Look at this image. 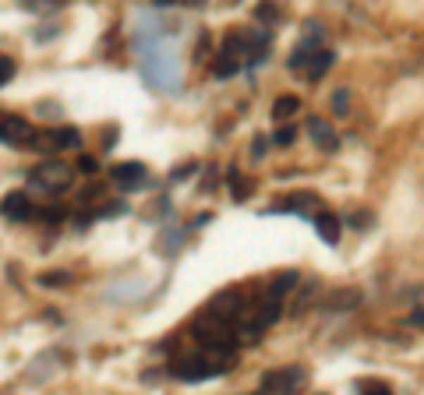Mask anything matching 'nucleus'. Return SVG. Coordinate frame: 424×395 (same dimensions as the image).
<instances>
[{
	"label": "nucleus",
	"mask_w": 424,
	"mask_h": 395,
	"mask_svg": "<svg viewBox=\"0 0 424 395\" xmlns=\"http://www.w3.org/2000/svg\"><path fill=\"white\" fill-rule=\"evenodd\" d=\"M227 370H230V356H220V353H212V349L194 353V356H180L170 367V374L180 377V381H208V377H220Z\"/></svg>",
	"instance_id": "f257e3e1"
},
{
	"label": "nucleus",
	"mask_w": 424,
	"mask_h": 395,
	"mask_svg": "<svg viewBox=\"0 0 424 395\" xmlns=\"http://www.w3.org/2000/svg\"><path fill=\"white\" fill-rule=\"evenodd\" d=\"M32 187H43V191H50V194H61V191H68L71 184H75V166H68V163H61V159H46V163H39L36 170H32Z\"/></svg>",
	"instance_id": "f03ea898"
},
{
	"label": "nucleus",
	"mask_w": 424,
	"mask_h": 395,
	"mask_svg": "<svg viewBox=\"0 0 424 395\" xmlns=\"http://www.w3.org/2000/svg\"><path fill=\"white\" fill-rule=\"evenodd\" d=\"M304 381H308V370H304V367H297V363H290V367L266 370V374H262V381H258V388H262V391H269V395H287V391H297Z\"/></svg>",
	"instance_id": "7ed1b4c3"
},
{
	"label": "nucleus",
	"mask_w": 424,
	"mask_h": 395,
	"mask_svg": "<svg viewBox=\"0 0 424 395\" xmlns=\"http://www.w3.org/2000/svg\"><path fill=\"white\" fill-rule=\"evenodd\" d=\"M208 311L220 314V318H227V321L234 325V321L244 318V293H241V289H223V293H216V296L208 300Z\"/></svg>",
	"instance_id": "20e7f679"
},
{
	"label": "nucleus",
	"mask_w": 424,
	"mask_h": 395,
	"mask_svg": "<svg viewBox=\"0 0 424 395\" xmlns=\"http://www.w3.org/2000/svg\"><path fill=\"white\" fill-rule=\"evenodd\" d=\"M4 145L15 149H32L36 145V131L25 117H4Z\"/></svg>",
	"instance_id": "39448f33"
},
{
	"label": "nucleus",
	"mask_w": 424,
	"mask_h": 395,
	"mask_svg": "<svg viewBox=\"0 0 424 395\" xmlns=\"http://www.w3.org/2000/svg\"><path fill=\"white\" fill-rule=\"evenodd\" d=\"M0 215L11 219V222H25V219L36 215V208H32V201H29L25 191H11L4 201H0Z\"/></svg>",
	"instance_id": "423d86ee"
},
{
	"label": "nucleus",
	"mask_w": 424,
	"mask_h": 395,
	"mask_svg": "<svg viewBox=\"0 0 424 395\" xmlns=\"http://www.w3.org/2000/svg\"><path fill=\"white\" fill-rule=\"evenodd\" d=\"M43 149H50V152H61V149H82V131L71 127V124H61V127H54V131L43 134Z\"/></svg>",
	"instance_id": "0eeeda50"
},
{
	"label": "nucleus",
	"mask_w": 424,
	"mask_h": 395,
	"mask_svg": "<svg viewBox=\"0 0 424 395\" xmlns=\"http://www.w3.org/2000/svg\"><path fill=\"white\" fill-rule=\"evenodd\" d=\"M273 212H301V215H315V212H322V208H318V198H315L311 191H304V194H294V198L273 205Z\"/></svg>",
	"instance_id": "6e6552de"
},
{
	"label": "nucleus",
	"mask_w": 424,
	"mask_h": 395,
	"mask_svg": "<svg viewBox=\"0 0 424 395\" xmlns=\"http://www.w3.org/2000/svg\"><path fill=\"white\" fill-rule=\"evenodd\" d=\"M336 64V54L332 50H325V46H318L315 54H311V61H308V82H322L325 75H329V68Z\"/></svg>",
	"instance_id": "1a4fd4ad"
},
{
	"label": "nucleus",
	"mask_w": 424,
	"mask_h": 395,
	"mask_svg": "<svg viewBox=\"0 0 424 395\" xmlns=\"http://www.w3.org/2000/svg\"><path fill=\"white\" fill-rule=\"evenodd\" d=\"M308 134H311V142H315L318 149H325V152H336V145H339V142H336V131H332L322 117H311V120H308Z\"/></svg>",
	"instance_id": "9d476101"
},
{
	"label": "nucleus",
	"mask_w": 424,
	"mask_h": 395,
	"mask_svg": "<svg viewBox=\"0 0 424 395\" xmlns=\"http://www.w3.org/2000/svg\"><path fill=\"white\" fill-rule=\"evenodd\" d=\"M113 180H117L120 187H138V184H145V163L131 159V163L113 166Z\"/></svg>",
	"instance_id": "9b49d317"
},
{
	"label": "nucleus",
	"mask_w": 424,
	"mask_h": 395,
	"mask_svg": "<svg viewBox=\"0 0 424 395\" xmlns=\"http://www.w3.org/2000/svg\"><path fill=\"white\" fill-rule=\"evenodd\" d=\"M315 230L325 244H339V219L332 212H315Z\"/></svg>",
	"instance_id": "f8f14e48"
},
{
	"label": "nucleus",
	"mask_w": 424,
	"mask_h": 395,
	"mask_svg": "<svg viewBox=\"0 0 424 395\" xmlns=\"http://www.w3.org/2000/svg\"><path fill=\"white\" fill-rule=\"evenodd\" d=\"M357 303H361V293H357V289H336V293L325 296V307H329V311H350V307H357Z\"/></svg>",
	"instance_id": "ddd939ff"
},
{
	"label": "nucleus",
	"mask_w": 424,
	"mask_h": 395,
	"mask_svg": "<svg viewBox=\"0 0 424 395\" xmlns=\"http://www.w3.org/2000/svg\"><path fill=\"white\" fill-rule=\"evenodd\" d=\"M297 286H301V275H297L294 268H290V272H280V275L273 279V286H269V296H280V300H283V296H287L290 289H297Z\"/></svg>",
	"instance_id": "4468645a"
},
{
	"label": "nucleus",
	"mask_w": 424,
	"mask_h": 395,
	"mask_svg": "<svg viewBox=\"0 0 424 395\" xmlns=\"http://www.w3.org/2000/svg\"><path fill=\"white\" fill-rule=\"evenodd\" d=\"M301 110V99L297 96H280L276 103H273V117L276 120H287V117H294Z\"/></svg>",
	"instance_id": "2eb2a0df"
},
{
	"label": "nucleus",
	"mask_w": 424,
	"mask_h": 395,
	"mask_svg": "<svg viewBox=\"0 0 424 395\" xmlns=\"http://www.w3.org/2000/svg\"><path fill=\"white\" fill-rule=\"evenodd\" d=\"M241 61H234V57H227V54H220V61L212 64V78H230V75H241Z\"/></svg>",
	"instance_id": "dca6fc26"
},
{
	"label": "nucleus",
	"mask_w": 424,
	"mask_h": 395,
	"mask_svg": "<svg viewBox=\"0 0 424 395\" xmlns=\"http://www.w3.org/2000/svg\"><path fill=\"white\" fill-rule=\"evenodd\" d=\"M315 50H318V46H308V43H301V46H297V50L290 54V61H287V64H290V71H304Z\"/></svg>",
	"instance_id": "f3484780"
},
{
	"label": "nucleus",
	"mask_w": 424,
	"mask_h": 395,
	"mask_svg": "<svg viewBox=\"0 0 424 395\" xmlns=\"http://www.w3.org/2000/svg\"><path fill=\"white\" fill-rule=\"evenodd\" d=\"M227 177H230V191H234V201H248V198H251V194H248V191H251V180H241V177H237V170H230Z\"/></svg>",
	"instance_id": "a211bd4d"
},
{
	"label": "nucleus",
	"mask_w": 424,
	"mask_h": 395,
	"mask_svg": "<svg viewBox=\"0 0 424 395\" xmlns=\"http://www.w3.org/2000/svg\"><path fill=\"white\" fill-rule=\"evenodd\" d=\"M68 282H71V272H64V268L39 275V286H46V289H57V286H68Z\"/></svg>",
	"instance_id": "6ab92c4d"
},
{
	"label": "nucleus",
	"mask_w": 424,
	"mask_h": 395,
	"mask_svg": "<svg viewBox=\"0 0 424 395\" xmlns=\"http://www.w3.org/2000/svg\"><path fill=\"white\" fill-rule=\"evenodd\" d=\"M301 43H308V46H325L322 25H318V22H304V39H301Z\"/></svg>",
	"instance_id": "aec40b11"
},
{
	"label": "nucleus",
	"mask_w": 424,
	"mask_h": 395,
	"mask_svg": "<svg viewBox=\"0 0 424 395\" xmlns=\"http://www.w3.org/2000/svg\"><path fill=\"white\" fill-rule=\"evenodd\" d=\"M11 78H15V61L8 54H0V89H4Z\"/></svg>",
	"instance_id": "412c9836"
},
{
	"label": "nucleus",
	"mask_w": 424,
	"mask_h": 395,
	"mask_svg": "<svg viewBox=\"0 0 424 395\" xmlns=\"http://www.w3.org/2000/svg\"><path fill=\"white\" fill-rule=\"evenodd\" d=\"M22 8H29V11H57L61 0H22Z\"/></svg>",
	"instance_id": "4be33fe9"
},
{
	"label": "nucleus",
	"mask_w": 424,
	"mask_h": 395,
	"mask_svg": "<svg viewBox=\"0 0 424 395\" xmlns=\"http://www.w3.org/2000/svg\"><path fill=\"white\" fill-rule=\"evenodd\" d=\"M332 110H336L339 117H347V113H350V92H347V89H339V92L332 96Z\"/></svg>",
	"instance_id": "5701e85b"
},
{
	"label": "nucleus",
	"mask_w": 424,
	"mask_h": 395,
	"mask_svg": "<svg viewBox=\"0 0 424 395\" xmlns=\"http://www.w3.org/2000/svg\"><path fill=\"white\" fill-rule=\"evenodd\" d=\"M273 138H276V145H283V149H287V145H294V138H297V127H280Z\"/></svg>",
	"instance_id": "b1692460"
},
{
	"label": "nucleus",
	"mask_w": 424,
	"mask_h": 395,
	"mask_svg": "<svg viewBox=\"0 0 424 395\" xmlns=\"http://www.w3.org/2000/svg\"><path fill=\"white\" fill-rule=\"evenodd\" d=\"M276 15H280V11H276L273 4H258V11H255V18H258V22H273Z\"/></svg>",
	"instance_id": "393cba45"
},
{
	"label": "nucleus",
	"mask_w": 424,
	"mask_h": 395,
	"mask_svg": "<svg viewBox=\"0 0 424 395\" xmlns=\"http://www.w3.org/2000/svg\"><path fill=\"white\" fill-rule=\"evenodd\" d=\"M78 170H82V173H89V177H92V173H96V170H99V163H96V159H92V156H78Z\"/></svg>",
	"instance_id": "a878e982"
},
{
	"label": "nucleus",
	"mask_w": 424,
	"mask_h": 395,
	"mask_svg": "<svg viewBox=\"0 0 424 395\" xmlns=\"http://www.w3.org/2000/svg\"><path fill=\"white\" fill-rule=\"evenodd\" d=\"M194 173H198V166H194V163H187V166L173 170V173H170V180H187V177H194Z\"/></svg>",
	"instance_id": "bb28decb"
},
{
	"label": "nucleus",
	"mask_w": 424,
	"mask_h": 395,
	"mask_svg": "<svg viewBox=\"0 0 424 395\" xmlns=\"http://www.w3.org/2000/svg\"><path fill=\"white\" fill-rule=\"evenodd\" d=\"M124 212H127V205H124V201H117V205H106V208H99L96 215H124Z\"/></svg>",
	"instance_id": "cd10ccee"
},
{
	"label": "nucleus",
	"mask_w": 424,
	"mask_h": 395,
	"mask_svg": "<svg viewBox=\"0 0 424 395\" xmlns=\"http://www.w3.org/2000/svg\"><path fill=\"white\" fill-rule=\"evenodd\" d=\"M266 145H269V138H262V134H258V138H255V145H251V156H255V159H262V156H266Z\"/></svg>",
	"instance_id": "c85d7f7f"
},
{
	"label": "nucleus",
	"mask_w": 424,
	"mask_h": 395,
	"mask_svg": "<svg viewBox=\"0 0 424 395\" xmlns=\"http://www.w3.org/2000/svg\"><path fill=\"white\" fill-rule=\"evenodd\" d=\"M410 325H417V328H424V307H417V311L410 314Z\"/></svg>",
	"instance_id": "c756f323"
},
{
	"label": "nucleus",
	"mask_w": 424,
	"mask_h": 395,
	"mask_svg": "<svg viewBox=\"0 0 424 395\" xmlns=\"http://www.w3.org/2000/svg\"><path fill=\"white\" fill-rule=\"evenodd\" d=\"M156 4H159V8H170V4H173V0H156Z\"/></svg>",
	"instance_id": "7c9ffc66"
},
{
	"label": "nucleus",
	"mask_w": 424,
	"mask_h": 395,
	"mask_svg": "<svg viewBox=\"0 0 424 395\" xmlns=\"http://www.w3.org/2000/svg\"><path fill=\"white\" fill-rule=\"evenodd\" d=\"M0 145H4V120H0Z\"/></svg>",
	"instance_id": "2f4dec72"
},
{
	"label": "nucleus",
	"mask_w": 424,
	"mask_h": 395,
	"mask_svg": "<svg viewBox=\"0 0 424 395\" xmlns=\"http://www.w3.org/2000/svg\"><path fill=\"white\" fill-rule=\"evenodd\" d=\"M191 4H201V0H191Z\"/></svg>",
	"instance_id": "473e14b6"
}]
</instances>
